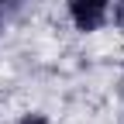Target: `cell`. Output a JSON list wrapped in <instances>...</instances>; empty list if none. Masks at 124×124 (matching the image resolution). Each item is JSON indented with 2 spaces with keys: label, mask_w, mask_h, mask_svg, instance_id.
<instances>
[{
  "label": "cell",
  "mask_w": 124,
  "mask_h": 124,
  "mask_svg": "<svg viewBox=\"0 0 124 124\" xmlns=\"http://www.w3.org/2000/svg\"><path fill=\"white\" fill-rule=\"evenodd\" d=\"M107 10H110V0H69V17L76 31H86V35L103 28Z\"/></svg>",
  "instance_id": "obj_1"
},
{
  "label": "cell",
  "mask_w": 124,
  "mask_h": 124,
  "mask_svg": "<svg viewBox=\"0 0 124 124\" xmlns=\"http://www.w3.org/2000/svg\"><path fill=\"white\" fill-rule=\"evenodd\" d=\"M107 17H114V24L124 31V0H114V10H107Z\"/></svg>",
  "instance_id": "obj_2"
},
{
  "label": "cell",
  "mask_w": 124,
  "mask_h": 124,
  "mask_svg": "<svg viewBox=\"0 0 124 124\" xmlns=\"http://www.w3.org/2000/svg\"><path fill=\"white\" fill-rule=\"evenodd\" d=\"M17 124H48V117H41V114H28V117H21Z\"/></svg>",
  "instance_id": "obj_3"
},
{
  "label": "cell",
  "mask_w": 124,
  "mask_h": 124,
  "mask_svg": "<svg viewBox=\"0 0 124 124\" xmlns=\"http://www.w3.org/2000/svg\"><path fill=\"white\" fill-rule=\"evenodd\" d=\"M0 4H4V0H0Z\"/></svg>",
  "instance_id": "obj_4"
}]
</instances>
